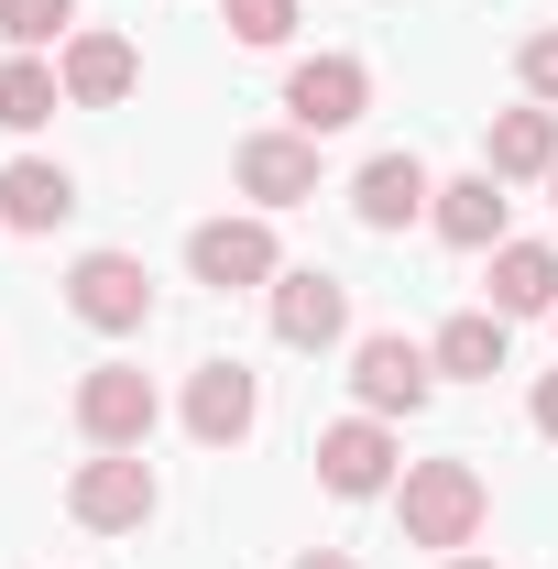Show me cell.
<instances>
[{"mask_svg":"<svg viewBox=\"0 0 558 569\" xmlns=\"http://www.w3.org/2000/svg\"><path fill=\"white\" fill-rule=\"evenodd\" d=\"M395 515H406V548H438V559H460L471 537H482L492 515V482L471 460H406V482H395Z\"/></svg>","mask_w":558,"mask_h":569,"instance_id":"6da1fadb","label":"cell"},{"mask_svg":"<svg viewBox=\"0 0 558 569\" xmlns=\"http://www.w3.org/2000/svg\"><path fill=\"white\" fill-rule=\"evenodd\" d=\"M153 503H165V482H153L142 449H99V460H77V482H67V515L88 537H142Z\"/></svg>","mask_w":558,"mask_h":569,"instance_id":"7a4b0ae2","label":"cell"},{"mask_svg":"<svg viewBox=\"0 0 558 569\" xmlns=\"http://www.w3.org/2000/svg\"><path fill=\"white\" fill-rule=\"evenodd\" d=\"M187 274L219 284V296H252V284H275V274H285L275 219H263V209H241V219H198V230H187Z\"/></svg>","mask_w":558,"mask_h":569,"instance_id":"3957f363","label":"cell"},{"mask_svg":"<svg viewBox=\"0 0 558 569\" xmlns=\"http://www.w3.org/2000/svg\"><path fill=\"white\" fill-rule=\"evenodd\" d=\"M67 307L99 329V340L153 329V274H142V252H77L67 263Z\"/></svg>","mask_w":558,"mask_h":569,"instance_id":"277c9868","label":"cell"},{"mask_svg":"<svg viewBox=\"0 0 558 569\" xmlns=\"http://www.w3.org/2000/svg\"><path fill=\"white\" fill-rule=\"evenodd\" d=\"M350 395H361V417H417L427 395H438V361L406 340V329H372V340H350Z\"/></svg>","mask_w":558,"mask_h":569,"instance_id":"5b68a950","label":"cell"},{"mask_svg":"<svg viewBox=\"0 0 558 569\" xmlns=\"http://www.w3.org/2000/svg\"><path fill=\"white\" fill-rule=\"evenodd\" d=\"M153 417H165L153 372H132V361H88V383H77V438H88V449H142Z\"/></svg>","mask_w":558,"mask_h":569,"instance_id":"8992f818","label":"cell"},{"mask_svg":"<svg viewBox=\"0 0 558 569\" xmlns=\"http://www.w3.org/2000/svg\"><path fill=\"white\" fill-rule=\"evenodd\" d=\"M361 110H372V67H361V56H307V67H285V121L307 142L350 132Z\"/></svg>","mask_w":558,"mask_h":569,"instance_id":"52a82bcc","label":"cell"},{"mask_svg":"<svg viewBox=\"0 0 558 569\" xmlns=\"http://www.w3.org/2000/svg\"><path fill=\"white\" fill-rule=\"evenodd\" d=\"M318 482L340 503H372V493H395L406 471H395V427L383 417H340V427H318Z\"/></svg>","mask_w":558,"mask_h":569,"instance_id":"ba28073f","label":"cell"},{"mask_svg":"<svg viewBox=\"0 0 558 569\" xmlns=\"http://www.w3.org/2000/svg\"><path fill=\"white\" fill-rule=\"evenodd\" d=\"M56 77H67V110H121V99L142 88V56H132V33L77 22L67 44H56Z\"/></svg>","mask_w":558,"mask_h":569,"instance_id":"9c48e42d","label":"cell"},{"mask_svg":"<svg viewBox=\"0 0 558 569\" xmlns=\"http://www.w3.org/2000/svg\"><path fill=\"white\" fill-rule=\"evenodd\" d=\"M230 176H241V198L275 219V209H307L318 198V142L307 132H252L241 153H230Z\"/></svg>","mask_w":558,"mask_h":569,"instance_id":"30bf717a","label":"cell"},{"mask_svg":"<svg viewBox=\"0 0 558 569\" xmlns=\"http://www.w3.org/2000/svg\"><path fill=\"white\" fill-rule=\"evenodd\" d=\"M252 417H263V383H252L241 361H198V372H187V438H198V449H241Z\"/></svg>","mask_w":558,"mask_h":569,"instance_id":"8fae6325","label":"cell"},{"mask_svg":"<svg viewBox=\"0 0 558 569\" xmlns=\"http://www.w3.org/2000/svg\"><path fill=\"white\" fill-rule=\"evenodd\" d=\"M275 340L285 351H340L350 340V284L340 274H275Z\"/></svg>","mask_w":558,"mask_h":569,"instance_id":"7c38bea8","label":"cell"},{"mask_svg":"<svg viewBox=\"0 0 558 569\" xmlns=\"http://www.w3.org/2000/svg\"><path fill=\"white\" fill-rule=\"evenodd\" d=\"M77 219V176L67 164H44V153H11V164H0V230H33V241H44V230H67Z\"/></svg>","mask_w":558,"mask_h":569,"instance_id":"4fadbf2b","label":"cell"},{"mask_svg":"<svg viewBox=\"0 0 558 569\" xmlns=\"http://www.w3.org/2000/svg\"><path fill=\"white\" fill-rule=\"evenodd\" d=\"M427 198H438V176H427L417 153H372V164L350 176V209H361V230H406V219H427Z\"/></svg>","mask_w":558,"mask_h":569,"instance_id":"5bb4252c","label":"cell"},{"mask_svg":"<svg viewBox=\"0 0 558 569\" xmlns=\"http://www.w3.org/2000/svg\"><path fill=\"white\" fill-rule=\"evenodd\" d=\"M482 176H504V187H548L558 176V110H504L492 121V142H482Z\"/></svg>","mask_w":558,"mask_h":569,"instance_id":"9a60e30c","label":"cell"},{"mask_svg":"<svg viewBox=\"0 0 558 569\" xmlns=\"http://www.w3.org/2000/svg\"><path fill=\"white\" fill-rule=\"evenodd\" d=\"M427 219H438L449 252H504V176H449L427 198Z\"/></svg>","mask_w":558,"mask_h":569,"instance_id":"2e32d148","label":"cell"},{"mask_svg":"<svg viewBox=\"0 0 558 569\" xmlns=\"http://www.w3.org/2000/svg\"><path fill=\"white\" fill-rule=\"evenodd\" d=\"M504 329H515V318H492V307H460V318L427 340V361H438L449 383H492V372L515 361V340H504Z\"/></svg>","mask_w":558,"mask_h":569,"instance_id":"e0dca14e","label":"cell"},{"mask_svg":"<svg viewBox=\"0 0 558 569\" xmlns=\"http://www.w3.org/2000/svg\"><path fill=\"white\" fill-rule=\"evenodd\" d=\"M492 318H558V252L548 241H504L492 252Z\"/></svg>","mask_w":558,"mask_h":569,"instance_id":"ac0fdd59","label":"cell"},{"mask_svg":"<svg viewBox=\"0 0 558 569\" xmlns=\"http://www.w3.org/2000/svg\"><path fill=\"white\" fill-rule=\"evenodd\" d=\"M56 110H67V77L44 67V56H11L0 67V132H44Z\"/></svg>","mask_w":558,"mask_h":569,"instance_id":"d6986e66","label":"cell"},{"mask_svg":"<svg viewBox=\"0 0 558 569\" xmlns=\"http://www.w3.org/2000/svg\"><path fill=\"white\" fill-rule=\"evenodd\" d=\"M67 33H77V0H0V44L44 56V44H67Z\"/></svg>","mask_w":558,"mask_h":569,"instance_id":"ffe728a7","label":"cell"},{"mask_svg":"<svg viewBox=\"0 0 558 569\" xmlns=\"http://www.w3.org/2000/svg\"><path fill=\"white\" fill-rule=\"evenodd\" d=\"M219 22H230V44H285L296 33V0H219Z\"/></svg>","mask_w":558,"mask_h":569,"instance_id":"44dd1931","label":"cell"},{"mask_svg":"<svg viewBox=\"0 0 558 569\" xmlns=\"http://www.w3.org/2000/svg\"><path fill=\"white\" fill-rule=\"evenodd\" d=\"M515 77H526V99H537V110H558V33H526Z\"/></svg>","mask_w":558,"mask_h":569,"instance_id":"7402d4cb","label":"cell"},{"mask_svg":"<svg viewBox=\"0 0 558 569\" xmlns=\"http://www.w3.org/2000/svg\"><path fill=\"white\" fill-rule=\"evenodd\" d=\"M526 417H537V438H558V372L537 383V406H526Z\"/></svg>","mask_w":558,"mask_h":569,"instance_id":"603a6c76","label":"cell"},{"mask_svg":"<svg viewBox=\"0 0 558 569\" xmlns=\"http://www.w3.org/2000/svg\"><path fill=\"white\" fill-rule=\"evenodd\" d=\"M296 569H361V559H340V548H307V559H296Z\"/></svg>","mask_w":558,"mask_h":569,"instance_id":"cb8c5ba5","label":"cell"},{"mask_svg":"<svg viewBox=\"0 0 558 569\" xmlns=\"http://www.w3.org/2000/svg\"><path fill=\"white\" fill-rule=\"evenodd\" d=\"M449 569H492V559H471V548H460V559H449Z\"/></svg>","mask_w":558,"mask_h":569,"instance_id":"d4e9b609","label":"cell"},{"mask_svg":"<svg viewBox=\"0 0 558 569\" xmlns=\"http://www.w3.org/2000/svg\"><path fill=\"white\" fill-rule=\"evenodd\" d=\"M548 209H558V176H548Z\"/></svg>","mask_w":558,"mask_h":569,"instance_id":"484cf974","label":"cell"}]
</instances>
